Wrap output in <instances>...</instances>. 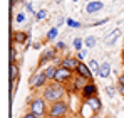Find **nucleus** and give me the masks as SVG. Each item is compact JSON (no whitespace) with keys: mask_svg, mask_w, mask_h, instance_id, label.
I'll use <instances>...</instances> for the list:
<instances>
[{"mask_svg":"<svg viewBox=\"0 0 124 118\" xmlns=\"http://www.w3.org/2000/svg\"><path fill=\"white\" fill-rule=\"evenodd\" d=\"M42 98L45 99L47 103H54V101L64 99L65 98V88H64V84L57 83V81H52V84H49V86L44 88Z\"/></svg>","mask_w":124,"mask_h":118,"instance_id":"1","label":"nucleus"},{"mask_svg":"<svg viewBox=\"0 0 124 118\" xmlns=\"http://www.w3.org/2000/svg\"><path fill=\"white\" fill-rule=\"evenodd\" d=\"M67 113H69V105H67L65 99H59V101L50 103L49 118H64Z\"/></svg>","mask_w":124,"mask_h":118,"instance_id":"2","label":"nucleus"},{"mask_svg":"<svg viewBox=\"0 0 124 118\" xmlns=\"http://www.w3.org/2000/svg\"><path fill=\"white\" fill-rule=\"evenodd\" d=\"M29 106H30V111L32 113H35L39 118L45 117V111H47V101L42 98H34L30 103H29Z\"/></svg>","mask_w":124,"mask_h":118,"instance_id":"3","label":"nucleus"},{"mask_svg":"<svg viewBox=\"0 0 124 118\" xmlns=\"http://www.w3.org/2000/svg\"><path fill=\"white\" fill-rule=\"evenodd\" d=\"M72 73H74V71H70V69H67V68L57 66V71H55V78H54V81L65 84V83H69V81L72 79Z\"/></svg>","mask_w":124,"mask_h":118,"instance_id":"4","label":"nucleus"},{"mask_svg":"<svg viewBox=\"0 0 124 118\" xmlns=\"http://www.w3.org/2000/svg\"><path fill=\"white\" fill-rule=\"evenodd\" d=\"M49 79L45 76V73L42 71V73H35L34 76H30L29 79V86L30 88H42V86H45V83H47Z\"/></svg>","mask_w":124,"mask_h":118,"instance_id":"5","label":"nucleus"},{"mask_svg":"<svg viewBox=\"0 0 124 118\" xmlns=\"http://www.w3.org/2000/svg\"><path fill=\"white\" fill-rule=\"evenodd\" d=\"M76 74H79V76H82V78H85V79H91L94 78V73L91 71V68H89V64L87 62H79V66L76 68Z\"/></svg>","mask_w":124,"mask_h":118,"instance_id":"6","label":"nucleus"},{"mask_svg":"<svg viewBox=\"0 0 124 118\" xmlns=\"http://www.w3.org/2000/svg\"><path fill=\"white\" fill-rule=\"evenodd\" d=\"M81 96H82L84 99L92 98V96H97V86H96L92 81H89V83L84 86V89L81 91Z\"/></svg>","mask_w":124,"mask_h":118,"instance_id":"7","label":"nucleus"},{"mask_svg":"<svg viewBox=\"0 0 124 118\" xmlns=\"http://www.w3.org/2000/svg\"><path fill=\"white\" fill-rule=\"evenodd\" d=\"M87 83H89V79H85V78H82V76H79V74H77V76L74 78V81H72L70 89H72L74 93H81V91L84 89V86H85Z\"/></svg>","mask_w":124,"mask_h":118,"instance_id":"8","label":"nucleus"},{"mask_svg":"<svg viewBox=\"0 0 124 118\" xmlns=\"http://www.w3.org/2000/svg\"><path fill=\"white\" fill-rule=\"evenodd\" d=\"M79 62H81V61H79L77 58H64L61 61V66L62 68H67V69H70V71L76 73V68L79 66Z\"/></svg>","mask_w":124,"mask_h":118,"instance_id":"9","label":"nucleus"},{"mask_svg":"<svg viewBox=\"0 0 124 118\" xmlns=\"http://www.w3.org/2000/svg\"><path fill=\"white\" fill-rule=\"evenodd\" d=\"M55 47L54 49H45L44 52H42L40 59H39V66H44L45 64V61H50V59H55Z\"/></svg>","mask_w":124,"mask_h":118,"instance_id":"10","label":"nucleus"},{"mask_svg":"<svg viewBox=\"0 0 124 118\" xmlns=\"http://www.w3.org/2000/svg\"><path fill=\"white\" fill-rule=\"evenodd\" d=\"M96 115V111L91 108V105L84 99V103H82V106H81V117L82 118H92Z\"/></svg>","mask_w":124,"mask_h":118,"instance_id":"11","label":"nucleus"},{"mask_svg":"<svg viewBox=\"0 0 124 118\" xmlns=\"http://www.w3.org/2000/svg\"><path fill=\"white\" fill-rule=\"evenodd\" d=\"M101 9H104V5H102V2H101V0H96V2H87L85 12H87V14H94V12L101 10Z\"/></svg>","mask_w":124,"mask_h":118,"instance_id":"12","label":"nucleus"},{"mask_svg":"<svg viewBox=\"0 0 124 118\" xmlns=\"http://www.w3.org/2000/svg\"><path fill=\"white\" fill-rule=\"evenodd\" d=\"M89 105H91V108L96 111V113H99L101 110H102V103H101V99L97 98V96H92V98H87L85 99Z\"/></svg>","mask_w":124,"mask_h":118,"instance_id":"13","label":"nucleus"},{"mask_svg":"<svg viewBox=\"0 0 124 118\" xmlns=\"http://www.w3.org/2000/svg\"><path fill=\"white\" fill-rule=\"evenodd\" d=\"M109 74H111V64H109V62H101L97 76H99V78H107Z\"/></svg>","mask_w":124,"mask_h":118,"instance_id":"14","label":"nucleus"},{"mask_svg":"<svg viewBox=\"0 0 124 118\" xmlns=\"http://www.w3.org/2000/svg\"><path fill=\"white\" fill-rule=\"evenodd\" d=\"M8 74H10V81H17L20 71H19V68H17L15 62H10V64H8Z\"/></svg>","mask_w":124,"mask_h":118,"instance_id":"15","label":"nucleus"},{"mask_svg":"<svg viewBox=\"0 0 124 118\" xmlns=\"http://www.w3.org/2000/svg\"><path fill=\"white\" fill-rule=\"evenodd\" d=\"M12 40H15V42H19V44H23V42L29 40V34H27V32H15V34L12 36Z\"/></svg>","mask_w":124,"mask_h":118,"instance_id":"16","label":"nucleus"},{"mask_svg":"<svg viewBox=\"0 0 124 118\" xmlns=\"http://www.w3.org/2000/svg\"><path fill=\"white\" fill-rule=\"evenodd\" d=\"M55 71H57V66H47L45 69H44V73H45V76L49 81H54L55 78Z\"/></svg>","mask_w":124,"mask_h":118,"instance_id":"17","label":"nucleus"},{"mask_svg":"<svg viewBox=\"0 0 124 118\" xmlns=\"http://www.w3.org/2000/svg\"><path fill=\"white\" fill-rule=\"evenodd\" d=\"M119 34H121V30H119V29L112 30V32L109 34V37L106 39V42H107V44H112V42H116V40H117V37H119Z\"/></svg>","mask_w":124,"mask_h":118,"instance_id":"18","label":"nucleus"},{"mask_svg":"<svg viewBox=\"0 0 124 118\" xmlns=\"http://www.w3.org/2000/svg\"><path fill=\"white\" fill-rule=\"evenodd\" d=\"M99 66H101V64H99V62L96 61V59L89 61V68H91V71H92L94 74H97V73H99Z\"/></svg>","mask_w":124,"mask_h":118,"instance_id":"19","label":"nucleus"},{"mask_svg":"<svg viewBox=\"0 0 124 118\" xmlns=\"http://www.w3.org/2000/svg\"><path fill=\"white\" fill-rule=\"evenodd\" d=\"M45 17H47V10H45V9H42V10H39V12H35V20H37V22L44 20Z\"/></svg>","mask_w":124,"mask_h":118,"instance_id":"20","label":"nucleus"},{"mask_svg":"<svg viewBox=\"0 0 124 118\" xmlns=\"http://www.w3.org/2000/svg\"><path fill=\"white\" fill-rule=\"evenodd\" d=\"M84 44L89 47V49H92L94 46H96V37H92V36H89V37H85V40H84Z\"/></svg>","mask_w":124,"mask_h":118,"instance_id":"21","label":"nucleus"},{"mask_svg":"<svg viewBox=\"0 0 124 118\" xmlns=\"http://www.w3.org/2000/svg\"><path fill=\"white\" fill-rule=\"evenodd\" d=\"M57 34H59V30H57V27H54V29H50L49 32H47V39L49 40H54L57 37Z\"/></svg>","mask_w":124,"mask_h":118,"instance_id":"22","label":"nucleus"},{"mask_svg":"<svg viewBox=\"0 0 124 118\" xmlns=\"http://www.w3.org/2000/svg\"><path fill=\"white\" fill-rule=\"evenodd\" d=\"M65 24H67L69 27H76V29L81 27V22H77V20H74V19H67V20H65Z\"/></svg>","mask_w":124,"mask_h":118,"instance_id":"23","label":"nucleus"},{"mask_svg":"<svg viewBox=\"0 0 124 118\" xmlns=\"http://www.w3.org/2000/svg\"><path fill=\"white\" fill-rule=\"evenodd\" d=\"M82 44H84L82 39H74V49L76 51H81L82 49Z\"/></svg>","mask_w":124,"mask_h":118,"instance_id":"24","label":"nucleus"},{"mask_svg":"<svg viewBox=\"0 0 124 118\" xmlns=\"http://www.w3.org/2000/svg\"><path fill=\"white\" fill-rule=\"evenodd\" d=\"M106 93H107V96H111V98H112V96L116 95V89H114L112 86H107V88H106Z\"/></svg>","mask_w":124,"mask_h":118,"instance_id":"25","label":"nucleus"},{"mask_svg":"<svg viewBox=\"0 0 124 118\" xmlns=\"http://www.w3.org/2000/svg\"><path fill=\"white\" fill-rule=\"evenodd\" d=\"M55 49H57V51H64V49H65V42L59 40V42L55 44Z\"/></svg>","mask_w":124,"mask_h":118,"instance_id":"26","label":"nucleus"},{"mask_svg":"<svg viewBox=\"0 0 124 118\" xmlns=\"http://www.w3.org/2000/svg\"><path fill=\"white\" fill-rule=\"evenodd\" d=\"M23 20H25V15H23V14H17V15H15V22H19V24H22Z\"/></svg>","mask_w":124,"mask_h":118,"instance_id":"27","label":"nucleus"},{"mask_svg":"<svg viewBox=\"0 0 124 118\" xmlns=\"http://www.w3.org/2000/svg\"><path fill=\"white\" fill-rule=\"evenodd\" d=\"M10 62H15V49L10 47Z\"/></svg>","mask_w":124,"mask_h":118,"instance_id":"28","label":"nucleus"},{"mask_svg":"<svg viewBox=\"0 0 124 118\" xmlns=\"http://www.w3.org/2000/svg\"><path fill=\"white\" fill-rule=\"evenodd\" d=\"M22 118H39V117H37L35 113H32V111H29V113H25V115H23Z\"/></svg>","mask_w":124,"mask_h":118,"instance_id":"29","label":"nucleus"},{"mask_svg":"<svg viewBox=\"0 0 124 118\" xmlns=\"http://www.w3.org/2000/svg\"><path fill=\"white\" fill-rule=\"evenodd\" d=\"M109 19H102V20H96V22H92V25H102V24H106Z\"/></svg>","mask_w":124,"mask_h":118,"instance_id":"30","label":"nucleus"},{"mask_svg":"<svg viewBox=\"0 0 124 118\" xmlns=\"http://www.w3.org/2000/svg\"><path fill=\"white\" fill-rule=\"evenodd\" d=\"M84 58H85V54H84L82 51H77V59L79 61H84Z\"/></svg>","mask_w":124,"mask_h":118,"instance_id":"31","label":"nucleus"},{"mask_svg":"<svg viewBox=\"0 0 124 118\" xmlns=\"http://www.w3.org/2000/svg\"><path fill=\"white\" fill-rule=\"evenodd\" d=\"M117 84H124V73L119 76V78H117Z\"/></svg>","mask_w":124,"mask_h":118,"instance_id":"32","label":"nucleus"},{"mask_svg":"<svg viewBox=\"0 0 124 118\" xmlns=\"http://www.w3.org/2000/svg\"><path fill=\"white\" fill-rule=\"evenodd\" d=\"M117 91H119L121 95H124V84H117Z\"/></svg>","mask_w":124,"mask_h":118,"instance_id":"33","label":"nucleus"},{"mask_svg":"<svg viewBox=\"0 0 124 118\" xmlns=\"http://www.w3.org/2000/svg\"><path fill=\"white\" fill-rule=\"evenodd\" d=\"M27 10H29V12H32V14H34V7H32V3H27Z\"/></svg>","mask_w":124,"mask_h":118,"instance_id":"34","label":"nucleus"},{"mask_svg":"<svg viewBox=\"0 0 124 118\" xmlns=\"http://www.w3.org/2000/svg\"><path fill=\"white\" fill-rule=\"evenodd\" d=\"M17 2H20V0H10V3H12V5H15Z\"/></svg>","mask_w":124,"mask_h":118,"instance_id":"35","label":"nucleus"},{"mask_svg":"<svg viewBox=\"0 0 124 118\" xmlns=\"http://www.w3.org/2000/svg\"><path fill=\"white\" fill-rule=\"evenodd\" d=\"M64 118H74V117H67V115H65V117H64Z\"/></svg>","mask_w":124,"mask_h":118,"instance_id":"36","label":"nucleus"},{"mask_svg":"<svg viewBox=\"0 0 124 118\" xmlns=\"http://www.w3.org/2000/svg\"><path fill=\"white\" fill-rule=\"evenodd\" d=\"M123 61H124V49H123Z\"/></svg>","mask_w":124,"mask_h":118,"instance_id":"37","label":"nucleus"},{"mask_svg":"<svg viewBox=\"0 0 124 118\" xmlns=\"http://www.w3.org/2000/svg\"><path fill=\"white\" fill-rule=\"evenodd\" d=\"M87 2H96V0H87Z\"/></svg>","mask_w":124,"mask_h":118,"instance_id":"38","label":"nucleus"},{"mask_svg":"<svg viewBox=\"0 0 124 118\" xmlns=\"http://www.w3.org/2000/svg\"><path fill=\"white\" fill-rule=\"evenodd\" d=\"M123 66H124V61H123Z\"/></svg>","mask_w":124,"mask_h":118,"instance_id":"39","label":"nucleus"},{"mask_svg":"<svg viewBox=\"0 0 124 118\" xmlns=\"http://www.w3.org/2000/svg\"><path fill=\"white\" fill-rule=\"evenodd\" d=\"M74 2H77V0H74Z\"/></svg>","mask_w":124,"mask_h":118,"instance_id":"40","label":"nucleus"},{"mask_svg":"<svg viewBox=\"0 0 124 118\" xmlns=\"http://www.w3.org/2000/svg\"><path fill=\"white\" fill-rule=\"evenodd\" d=\"M109 118H112V117H109Z\"/></svg>","mask_w":124,"mask_h":118,"instance_id":"41","label":"nucleus"}]
</instances>
